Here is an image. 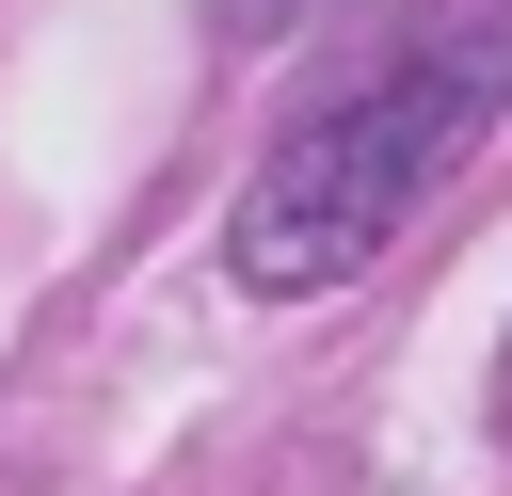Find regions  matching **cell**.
Returning <instances> with one entry per match:
<instances>
[{
	"instance_id": "cell-1",
	"label": "cell",
	"mask_w": 512,
	"mask_h": 496,
	"mask_svg": "<svg viewBox=\"0 0 512 496\" xmlns=\"http://www.w3.org/2000/svg\"><path fill=\"white\" fill-rule=\"evenodd\" d=\"M496 112H512V0H400V16L368 32V64L320 80V96L272 128L256 192L224 208V272H240L256 304L352 288V272L480 160Z\"/></svg>"
}]
</instances>
